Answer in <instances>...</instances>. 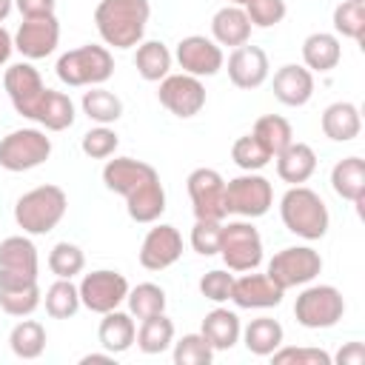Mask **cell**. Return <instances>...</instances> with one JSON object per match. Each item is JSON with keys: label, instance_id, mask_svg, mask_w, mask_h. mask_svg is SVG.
Here are the masks:
<instances>
[{"label": "cell", "instance_id": "d590c367", "mask_svg": "<svg viewBox=\"0 0 365 365\" xmlns=\"http://www.w3.org/2000/svg\"><path fill=\"white\" fill-rule=\"evenodd\" d=\"M43 302H46V314L51 319H68L80 311V291L71 279H57L46 288Z\"/></svg>", "mask_w": 365, "mask_h": 365}, {"label": "cell", "instance_id": "d4e9b609", "mask_svg": "<svg viewBox=\"0 0 365 365\" xmlns=\"http://www.w3.org/2000/svg\"><path fill=\"white\" fill-rule=\"evenodd\" d=\"M277 174L282 182L288 185H302L314 177L317 171V154L308 143H291L285 151H279L277 157Z\"/></svg>", "mask_w": 365, "mask_h": 365}, {"label": "cell", "instance_id": "83f0119b", "mask_svg": "<svg viewBox=\"0 0 365 365\" xmlns=\"http://www.w3.org/2000/svg\"><path fill=\"white\" fill-rule=\"evenodd\" d=\"M331 188L351 202L365 200V160L362 157H345L331 168Z\"/></svg>", "mask_w": 365, "mask_h": 365}, {"label": "cell", "instance_id": "ee69618b", "mask_svg": "<svg viewBox=\"0 0 365 365\" xmlns=\"http://www.w3.org/2000/svg\"><path fill=\"white\" fill-rule=\"evenodd\" d=\"M242 9L254 29H271V26L282 23V17L288 11L285 0H245Z\"/></svg>", "mask_w": 365, "mask_h": 365}, {"label": "cell", "instance_id": "2e32d148", "mask_svg": "<svg viewBox=\"0 0 365 365\" xmlns=\"http://www.w3.org/2000/svg\"><path fill=\"white\" fill-rule=\"evenodd\" d=\"M177 63L185 74L191 77H214L222 66H225V57H222V48L205 37V34H188L177 43Z\"/></svg>", "mask_w": 365, "mask_h": 365}, {"label": "cell", "instance_id": "f907efd6", "mask_svg": "<svg viewBox=\"0 0 365 365\" xmlns=\"http://www.w3.org/2000/svg\"><path fill=\"white\" fill-rule=\"evenodd\" d=\"M11 51H14V37L0 26V66H6V63H9Z\"/></svg>", "mask_w": 365, "mask_h": 365}, {"label": "cell", "instance_id": "ab89813d", "mask_svg": "<svg viewBox=\"0 0 365 365\" xmlns=\"http://www.w3.org/2000/svg\"><path fill=\"white\" fill-rule=\"evenodd\" d=\"M334 31L351 40H362L365 34V0H342L334 9Z\"/></svg>", "mask_w": 365, "mask_h": 365}, {"label": "cell", "instance_id": "836d02e7", "mask_svg": "<svg viewBox=\"0 0 365 365\" xmlns=\"http://www.w3.org/2000/svg\"><path fill=\"white\" fill-rule=\"evenodd\" d=\"M46 328L37 319H20L9 334V348L20 359H37L46 351Z\"/></svg>", "mask_w": 365, "mask_h": 365}, {"label": "cell", "instance_id": "f546056e", "mask_svg": "<svg viewBox=\"0 0 365 365\" xmlns=\"http://www.w3.org/2000/svg\"><path fill=\"white\" fill-rule=\"evenodd\" d=\"M74 117H77V114H74V103H71V97L63 94V91L46 88L34 123H40L46 131H66V128L74 125Z\"/></svg>", "mask_w": 365, "mask_h": 365}, {"label": "cell", "instance_id": "4fadbf2b", "mask_svg": "<svg viewBox=\"0 0 365 365\" xmlns=\"http://www.w3.org/2000/svg\"><path fill=\"white\" fill-rule=\"evenodd\" d=\"M188 185V197H191V208L197 220H217L222 222L228 217L225 208V180L217 168H194L185 180Z\"/></svg>", "mask_w": 365, "mask_h": 365}, {"label": "cell", "instance_id": "ba28073f", "mask_svg": "<svg viewBox=\"0 0 365 365\" xmlns=\"http://www.w3.org/2000/svg\"><path fill=\"white\" fill-rule=\"evenodd\" d=\"M271 205H274V188L262 174L245 171V174L225 182V208H228V214H237L242 220H257V217L268 214Z\"/></svg>", "mask_w": 365, "mask_h": 365}, {"label": "cell", "instance_id": "f5cc1de1", "mask_svg": "<svg viewBox=\"0 0 365 365\" xmlns=\"http://www.w3.org/2000/svg\"><path fill=\"white\" fill-rule=\"evenodd\" d=\"M11 9H14V0H0V23L11 14Z\"/></svg>", "mask_w": 365, "mask_h": 365}, {"label": "cell", "instance_id": "e575fe53", "mask_svg": "<svg viewBox=\"0 0 365 365\" xmlns=\"http://www.w3.org/2000/svg\"><path fill=\"white\" fill-rule=\"evenodd\" d=\"M251 134L265 145V151H268L271 157H277L279 151H285V148L294 143V128H291V123H288L285 117H279V114H262V117L254 123Z\"/></svg>", "mask_w": 365, "mask_h": 365}, {"label": "cell", "instance_id": "484cf974", "mask_svg": "<svg viewBox=\"0 0 365 365\" xmlns=\"http://www.w3.org/2000/svg\"><path fill=\"white\" fill-rule=\"evenodd\" d=\"M134 336H137V325H134V317L128 311L114 308V311L103 314L100 328H97V339L108 354L117 356V354L128 351L134 345Z\"/></svg>", "mask_w": 365, "mask_h": 365}, {"label": "cell", "instance_id": "9c48e42d", "mask_svg": "<svg viewBox=\"0 0 365 365\" xmlns=\"http://www.w3.org/2000/svg\"><path fill=\"white\" fill-rule=\"evenodd\" d=\"M220 257L228 271H257L262 262V237L251 220H234L222 225Z\"/></svg>", "mask_w": 365, "mask_h": 365}, {"label": "cell", "instance_id": "4dcf8cb0", "mask_svg": "<svg viewBox=\"0 0 365 365\" xmlns=\"http://www.w3.org/2000/svg\"><path fill=\"white\" fill-rule=\"evenodd\" d=\"M134 66L145 83H160L171 71V51L163 40H143V43H137Z\"/></svg>", "mask_w": 365, "mask_h": 365}, {"label": "cell", "instance_id": "30bf717a", "mask_svg": "<svg viewBox=\"0 0 365 365\" xmlns=\"http://www.w3.org/2000/svg\"><path fill=\"white\" fill-rule=\"evenodd\" d=\"M322 271V257L319 251H314L311 245H291V248H282L271 257L268 262V277L282 288H297V285H308L319 277Z\"/></svg>", "mask_w": 365, "mask_h": 365}, {"label": "cell", "instance_id": "5b68a950", "mask_svg": "<svg viewBox=\"0 0 365 365\" xmlns=\"http://www.w3.org/2000/svg\"><path fill=\"white\" fill-rule=\"evenodd\" d=\"M60 83L66 86H103L111 74H114V57L106 46H80V48H71L66 54H60L57 66H54Z\"/></svg>", "mask_w": 365, "mask_h": 365}, {"label": "cell", "instance_id": "8992f818", "mask_svg": "<svg viewBox=\"0 0 365 365\" xmlns=\"http://www.w3.org/2000/svg\"><path fill=\"white\" fill-rule=\"evenodd\" d=\"M345 314V299L339 294V288L334 285H308L299 291L297 302H294V317L302 328L311 331H322V328H334Z\"/></svg>", "mask_w": 365, "mask_h": 365}, {"label": "cell", "instance_id": "6da1fadb", "mask_svg": "<svg viewBox=\"0 0 365 365\" xmlns=\"http://www.w3.org/2000/svg\"><path fill=\"white\" fill-rule=\"evenodd\" d=\"M103 182L125 200V211L134 222H157L163 217L165 188L154 165L134 157H114L103 165Z\"/></svg>", "mask_w": 365, "mask_h": 365}, {"label": "cell", "instance_id": "ac0fdd59", "mask_svg": "<svg viewBox=\"0 0 365 365\" xmlns=\"http://www.w3.org/2000/svg\"><path fill=\"white\" fill-rule=\"evenodd\" d=\"M182 257V237L174 225L160 222L154 225L140 245V265L148 271H165Z\"/></svg>", "mask_w": 365, "mask_h": 365}, {"label": "cell", "instance_id": "b9f144b4", "mask_svg": "<svg viewBox=\"0 0 365 365\" xmlns=\"http://www.w3.org/2000/svg\"><path fill=\"white\" fill-rule=\"evenodd\" d=\"M214 348L202 334H185L174 342V365H211Z\"/></svg>", "mask_w": 365, "mask_h": 365}, {"label": "cell", "instance_id": "8d00e7d4", "mask_svg": "<svg viewBox=\"0 0 365 365\" xmlns=\"http://www.w3.org/2000/svg\"><path fill=\"white\" fill-rule=\"evenodd\" d=\"M128 314L137 317V319H148L154 314H165V291L154 282H140L134 288H128Z\"/></svg>", "mask_w": 365, "mask_h": 365}, {"label": "cell", "instance_id": "9a60e30c", "mask_svg": "<svg viewBox=\"0 0 365 365\" xmlns=\"http://www.w3.org/2000/svg\"><path fill=\"white\" fill-rule=\"evenodd\" d=\"M3 88L14 106L17 114L34 120L37 117V108H40V100L46 94V86H43V77L40 71L31 66V63H14L6 68L3 74Z\"/></svg>", "mask_w": 365, "mask_h": 365}, {"label": "cell", "instance_id": "277c9868", "mask_svg": "<svg viewBox=\"0 0 365 365\" xmlns=\"http://www.w3.org/2000/svg\"><path fill=\"white\" fill-rule=\"evenodd\" d=\"M66 208H68V197L60 185H37L14 202V222L23 228V234L40 237L60 225Z\"/></svg>", "mask_w": 365, "mask_h": 365}, {"label": "cell", "instance_id": "816d5d0a", "mask_svg": "<svg viewBox=\"0 0 365 365\" xmlns=\"http://www.w3.org/2000/svg\"><path fill=\"white\" fill-rule=\"evenodd\" d=\"M80 362L83 365H88V362H114V354H108V351L106 354H86Z\"/></svg>", "mask_w": 365, "mask_h": 365}, {"label": "cell", "instance_id": "c3c4849f", "mask_svg": "<svg viewBox=\"0 0 365 365\" xmlns=\"http://www.w3.org/2000/svg\"><path fill=\"white\" fill-rule=\"evenodd\" d=\"M14 6L23 17H46V14H54L57 0H14Z\"/></svg>", "mask_w": 365, "mask_h": 365}, {"label": "cell", "instance_id": "603a6c76", "mask_svg": "<svg viewBox=\"0 0 365 365\" xmlns=\"http://www.w3.org/2000/svg\"><path fill=\"white\" fill-rule=\"evenodd\" d=\"M342 60V46H339V37L331 34V31H314L302 40V63L308 71H319V74H328L339 66Z\"/></svg>", "mask_w": 365, "mask_h": 365}, {"label": "cell", "instance_id": "bcb514c9", "mask_svg": "<svg viewBox=\"0 0 365 365\" xmlns=\"http://www.w3.org/2000/svg\"><path fill=\"white\" fill-rule=\"evenodd\" d=\"M274 365H331V354L322 348H294V345H279L271 354Z\"/></svg>", "mask_w": 365, "mask_h": 365}, {"label": "cell", "instance_id": "d6a6232c", "mask_svg": "<svg viewBox=\"0 0 365 365\" xmlns=\"http://www.w3.org/2000/svg\"><path fill=\"white\" fill-rule=\"evenodd\" d=\"M137 348L143 354H163L174 345V322L165 317V314H154L148 319H140V328H137V336H134Z\"/></svg>", "mask_w": 365, "mask_h": 365}, {"label": "cell", "instance_id": "e0dca14e", "mask_svg": "<svg viewBox=\"0 0 365 365\" xmlns=\"http://www.w3.org/2000/svg\"><path fill=\"white\" fill-rule=\"evenodd\" d=\"M57 43H60V23H57L54 14L23 17V23L14 34V48L26 60H43V57L54 54Z\"/></svg>", "mask_w": 365, "mask_h": 365}, {"label": "cell", "instance_id": "74e56055", "mask_svg": "<svg viewBox=\"0 0 365 365\" xmlns=\"http://www.w3.org/2000/svg\"><path fill=\"white\" fill-rule=\"evenodd\" d=\"M43 302V291L37 282L31 285H14V288H0V308L9 317H29L37 311Z\"/></svg>", "mask_w": 365, "mask_h": 365}, {"label": "cell", "instance_id": "681fc988", "mask_svg": "<svg viewBox=\"0 0 365 365\" xmlns=\"http://www.w3.org/2000/svg\"><path fill=\"white\" fill-rule=\"evenodd\" d=\"M339 365H362L365 362V345L362 342H348L339 354H336Z\"/></svg>", "mask_w": 365, "mask_h": 365}, {"label": "cell", "instance_id": "5bb4252c", "mask_svg": "<svg viewBox=\"0 0 365 365\" xmlns=\"http://www.w3.org/2000/svg\"><path fill=\"white\" fill-rule=\"evenodd\" d=\"M160 103L180 120L197 117L205 108V86L200 83V77L191 74H165L160 80V91H157Z\"/></svg>", "mask_w": 365, "mask_h": 365}, {"label": "cell", "instance_id": "8fae6325", "mask_svg": "<svg viewBox=\"0 0 365 365\" xmlns=\"http://www.w3.org/2000/svg\"><path fill=\"white\" fill-rule=\"evenodd\" d=\"M37 274H40V259L34 242L23 234L6 237L0 242V288L31 285L37 282Z\"/></svg>", "mask_w": 365, "mask_h": 365}, {"label": "cell", "instance_id": "f6af8a7d", "mask_svg": "<svg viewBox=\"0 0 365 365\" xmlns=\"http://www.w3.org/2000/svg\"><path fill=\"white\" fill-rule=\"evenodd\" d=\"M220 240H222V222L217 220H197L191 228V248L200 257H214L220 254Z\"/></svg>", "mask_w": 365, "mask_h": 365}, {"label": "cell", "instance_id": "db71d44e", "mask_svg": "<svg viewBox=\"0 0 365 365\" xmlns=\"http://www.w3.org/2000/svg\"><path fill=\"white\" fill-rule=\"evenodd\" d=\"M228 3H234V6H245V0H228Z\"/></svg>", "mask_w": 365, "mask_h": 365}, {"label": "cell", "instance_id": "3957f363", "mask_svg": "<svg viewBox=\"0 0 365 365\" xmlns=\"http://www.w3.org/2000/svg\"><path fill=\"white\" fill-rule=\"evenodd\" d=\"M279 217L285 228L302 240H322L328 234L331 217L322 197L308 185H291L279 200Z\"/></svg>", "mask_w": 365, "mask_h": 365}, {"label": "cell", "instance_id": "1f68e13d", "mask_svg": "<svg viewBox=\"0 0 365 365\" xmlns=\"http://www.w3.org/2000/svg\"><path fill=\"white\" fill-rule=\"evenodd\" d=\"M80 106H83V114L88 120H94L97 125H111L123 117V100L103 86H88Z\"/></svg>", "mask_w": 365, "mask_h": 365}, {"label": "cell", "instance_id": "ffe728a7", "mask_svg": "<svg viewBox=\"0 0 365 365\" xmlns=\"http://www.w3.org/2000/svg\"><path fill=\"white\" fill-rule=\"evenodd\" d=\"M282 288L268 274L242 271V277H234L231 302L237 308H277L282 302Z\"/></svg>", "mask_w": 365, "mask_h": 365}, {"label": "cell", "instance_id": "4316f807", "mask_svg": "<svg viewBox=\"0 0 365 365\" xmlns=\"http://www.w3.org/2000/svg\"><path fill=\"white\" fill-rule=\"evenodd\" d=\"M200 334L208 339V345L214 351H231L237 342H240V334H242V325H240V317L228 308H214L202 317V328Z\"/></svg>", "mask_w": 365, "mask_h": 365}, {"label": "cell", "instance_id": "f35d334b", "mask_svg": "<svg viewBox=\"0 0 365 365\" xmlns=\"http://www.w3.org/2000/svg\"><path fill=\"white\" fill-rule=\"evenodd\" d=\"M48 268L57 279H74L86 268V254L74 242H57L48 251Z\"/></svg>", "mask_w": 365, "mask_h": 365}, {"label": "cell", "instance_id": "52a82bcc", "mask_svg": "<svg viewBox=\"0 0 365 365\" xmlns=\"http://www.w3.org/2000/svg\"><path fill=\"white\" fill-rule=\"evenodd\" d=\"M51 157V137L40 128H14L0 140V168L31 171Z\"/></svg>", "mask_w": 365, "mask_h": 365}, {"label": "cell", "instance_id": "7dc6e473", "mask_svg": "<svg viewBox=\"0 0 365 365\" xmlns=\"http://www.w3.org/2000/svg\"><path fill=\"white\" fill-rule=\"evenodd\" d=\"M231 288H234V274H228V268H214L200 279V294L217 305L231 299Z\"/></svg>", "mask_w": 365, "mask_h": 365}, {"label": "cell", "instance_id": "60d3db41", "mask_svg": "<svg viewBox=\"0 0 365 365\" xmlns=\"http://www.w3.org/2000/svg\"><path fill=\"white\" fill-rule=\"evenodd\" d=\"M231 160H234L242 171H259V168H265L274 157L265 151V145H262L254 134H242V137H237L234 145H231Z\"/></svg>", "mask_w": 365, "mask_h": 365}, {"label": "cell", "instance_id": "cb8c5ba5", "mask_svg": "<svg viewBox=\"0 0 365 365\" xmlns=\"http://www.w3.org/2000/svg\"><path fill=\"white\" fill-rule=\"evenodd\" d=\"M322 134L334 143H351L354 137H359L362 131V114L354 103L348 100H339V103H331L325 111H322Z\"/></svg>", "mask_w": 365, "mask_h": 365}, {"label": "cell", "instance_id": "7c38bea8", "mask_svg": "<svg viewBox=\"0 0 365 365\" xmlns=\"http://www.w3.org/2000/svg\"><path fill=\"white\" fill-rule=\"evenodd\" d=\"M77 291H80V305H86L94 314H108V311H114L125 302L128 279L120 271L97 268V271H91L80 279Z\"/></svg>", "mask_w": 365, "mask_h": 365}, {"label": "cell", "instance_id": "7a4b0ae2", "mask_svg": "<svg viewBox=\"0 0 365 365\" xmlns=\"http://www.w3.org/2000/svg\"><path fill=\"white\" fill-rule=\"evenodd\" d=\"M148 17V0H100L94 9L97 34L111 48H134L143 43Z\"/></svg>", "mask_w": 365, "mask_h": 365}, {"label": "cell", "instance_id": "d6986e66", "mask_svg": "<svg viewBox=\"0 0 365 365\" xmlns=\"http://www.w3.org/2000/svg\"><path fill=\"white\" fill-rule=\"evenodd\" d=\"M271 74V63H268V54L259 48V46H237L228 57V80L237 86V88H259Z\"/></svg>", "mask_w": 365, "mask_h": 365}, {"label": "cell", "instance_id": "44dd1931", "mask_svg": "<svg viewBox=\"0 0 365 365\" xmlns=\"http://www.w3.org/2000/svg\"><path fill=\"white\" fill-rule=\"evenodd\" d=\"M274 97L282 106L299 108L314 97V71H308L305 66L297 63H285L274 71Z\"/></svg>", "mask_w": 365, "mask_h": 365}, {"label": "cell", "instance_id": "7402d4cb", "mask_svg": "<svg viewBox=\"0 0 365 365\" xmlns=\"http://www.w3.org/2000/svg\"><path fill=\"white\" fill-rule=\"evenodd\" d=\"M251 29H254V26H251L245 9H242V6H234V3L222 6V9L211 17V40H214L217 46H231V48H237V46L248 43V40H251Z\"/></svg>", "mask_w": 365, "mask_h": 365}, {"label": "cell", "instance_id": "7bdbcfd3", "mask_svg": "<svg viewBox=\"0 0 365 365\" xmlns=\"http://www.w3.org/2000/svg\"><path fill=\"white\" fill-rule=\"evenodd\" d=\"M117 145H120V137H117V131L108 128V125H94V128H88V131L83 134V140H80L83 154L91 157V160H108V157H114Z\"/></svg>", "mask_w": 365, "mask_h": 365}, {"label": "cell", "instance_id": "f1b7e54d", "mask_svg": "<svg viewBox=\"0 0 365 365\" xmlns=\"http://www.w3.org/2000/svg\"><path fill=\"white\" fill-rule=\"evenodd\" d=\"M240 336H242L245 348H248L254 356H271V354L282 345L285 331H282V325H279L277 319H271V317H257V319H251V322L242 328Z\"/></svg>", "mask_w": 365, "mask_h": 365}]
</instances>
